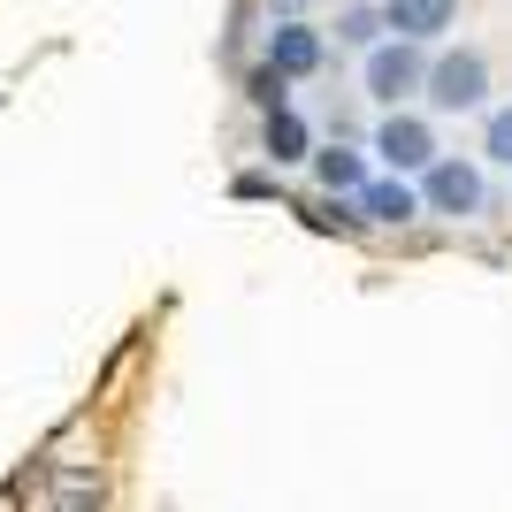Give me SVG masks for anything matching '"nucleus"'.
Wrapping results in <instances>:
<instances>
[{"mask_svg":"<svg viewBox=\"0 0 512 512\" xmlns=\"http://www.w3.org/2000/svg\"><path fill=\"white\" fill-rule=\"evenodd\" d=\"M276 8H283V16H299V8H306V0H276ZM283 16H276V23H283Z\"/></svg>","mask_w":512,"mask_h":512,"instance_id":"16","label":"nucleus"},{"mask_svg":"<svg viewBox=\"0 0 512 512\" xmlns=\"http://www.w3.org/2000/svg\"><path fill=\"white\" fill-rule=\"evenodd\" d=\"M352 207H360V222H375V230H406V222H421L413 176H367L360 192H352Z\"/></svg>","mask_w":512,"mask_h":512,"instance_id":"6","label":"nucleus"},{"mask_svg":"<svg viewBox=\"0 0 512 512\" xmlns=\"http://www.w3.org/2000/svg\"><path fill=\"white\" fill-rule=\"evenodd\" d=\"M314 230H337V237H360L367 222H360V207L352 199H337V192H321L314 199Z\"/></svg>","mask_w":512,"mask_h":512,"instance_id":"12","label":"nucleus"},{"mask_svg":"<svg viewBox=\"0 0 512 512\" xmlns=\"http://www.w3.org/2000/svg\"><path fill=\"white\" fill-rule=\"evenodd\" d=\"M413 192H421V214H451V222H474V214H490L482 161H459V153H436V161L413 176Z\"/></svg>","mask_w":512,"mask_h":512,"instance_id":"2","label":"nucleus"},{"mask_svg":"<svg viewBox=\"0 0 512 512\" xmlns=\"http://www.w3.org/2000/svg\"><path fill=\"white\" fill-rule=\"evenodd\" d=\"M245 100H253L260 115H276V107H291V77H276L268 62H253L245 69Z\"/></svg>","mask_w":512,"mask_h":512,"instance_id":"11","label":"nucleus"},{"mask_svg":"<svg viewBox=\"0 0 512 512\" xmlns=\"http://www.w3.org/2000/svg\"><path fill=\"white\" fill-rule=\"evenodd\" d=\"M383 39L390 31H383V8H375V0H352V8L337 16V46H360L367 54V46H383Z\"/></svg>","mask_w":512,"mask_h":512,"instance_id":"10","label":"nucleus"},{"mask_svg":"<svg viewBox=\"0 0 512 512\" xmlns=\"http://www.w3.org/2000/svg\"><path fill=\"white\" fill-rule=\"evenodd\" d=\"M421 77H428V46H413V39H383V46H367V62H360L367 100H383V107H406L421 92Z\"/></svg>","mask_w":512,"mask_h":512,"instance_id":"4","label":"nucleus"},{"mask_svg":"<svg viewBox=\"0 0 512 512\" xmlns=\"http://www.w3.org/2000/svg\"><path fill=\"white\" fill-rule=\"evenodd\" d=\"M367 153L383 161V176H421L444 146H436V123H428V115H413V107H390L383 123H375V138H367Z\"/></svg>","mask_w":512,"mask_h":512,"instance_id":"3","label":"nucleus"},{"mask_svg":"<svg viewBox=\"0 0 512 512\" xmlns=\"http://www.w3.org/2000/svg\"><path fill=\"white\" fill-rule=\"evenodd\" d=\"M375 8H383L390 39H413V46H436L459 16V0H375Z\"/></svg>","mask_w":512,"mask_h":512,"instance_id":"7","label":"nucleus"},{"mask_svg":"<svg viewBox=\"0 0 512 512\" xmlns=\"http://www.w3.org/2000/svg\"><path fill=\"white\" fill-rule=\"evenodd\" d=\"M367 176H375V169H367V153H360V146H337V138H329V146H314V184H321V192L352 199Z\"/></svg>","mask_w":512,"mask_h":512,"instance_id":"9","label":"nucleus"},{"mask_svg":"<svg viewBox=\"0 0 512 512\" xmlns=\"http://www.w3.org/2000/svg\"><path fill=\"white\" fill-rule=\"evenodd\" d=\"M260 62L276 69V77H314L321 62H329V39H321L314 23H299V16H283L268 39H260Z\"/></svg>","mask_w":512,"mask_h":512,"instance_id":"5","label":"nucleus"},{"mask_svg":"<svg viewBox=\"0 0 512 512\" xmlns=\"http://www.w3.org/2000/svg\"><path fill=\"white\" fill-rule=\"evenodd\" d=\"M230 192H237V199H276V176H268V169H245Z\"/></svg>","mask_w":512,"mask_h":512,"instance_id":"15","label":"nucleus"},{"mask_svg":"<svg viewBox=\"0 0 512 512\" xmlns=\"http://www.w3.org/2000/svg\"><path fill=\"white\" fill-rule=\"evenodd\" d=\"M260 153H268V169H299V161H314V130H306L299 107L260 115Z\"/></svg>","mask_w":512,"mask_h":512,"instance_id":"8","label":"nucleus"},{"mask_svg":"<svg viewBox=\"0 0 512 512\" xmlns=\"http://www.w3.org/2000/svg\"><path fill=\"white\" fill-rule=\"evenodd\" d=\"M54 512H100V474L77 467V474L62 482V505H54Z\"/></svg>","mask_w":512,"mask_h":512,"instance_id":"14","label":"nucleus"},{"mask_svg":"<svg viewBox=\"0 0 512 512\" xmlns=\"http://www.w3.org/2000/svg\"><path fill=\"white\" fill-rule=\"evenodd\" d=\"M421 100L436 107V115H474V107H490V54H482V46H444V54H428Z\"/></svg>","mask_w":512,"mask_h":512,"instance_id":"1","label":"nucleus"},{"mask_svg":"<svg viewBox=\"0 0 512 512\" xmlns=\"http://www.w3.org/2000/svg\"><path fill=\"white\" fill-rule=\"evenodd\" d=\"M482 161L512 169V100H505V107H490V123H482Z\"/></svg>","mask_w":512,"mask_h":512,"instance_id":"13","label":"nucleus"}]
</instances>
